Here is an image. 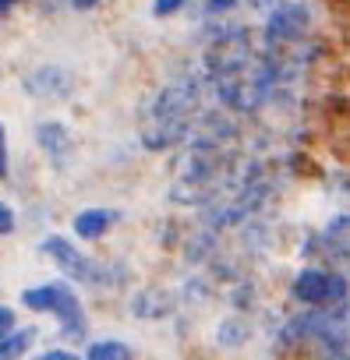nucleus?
Wrapping results in <instances>:
<instances>
[{
    "mask_svg": "<svg viewBox=\"0 0 350 360\" xmlns=\"http://www.w3.org/2000/svg\"><path fill=\"white\" fill-rule=\"evenodd\" d=\"M308 29V11L294 8V4H280L269 18V36L273 39H297Z\"/></svg>",
    "mask_w": 350,
    "mask_h": 360,
    "instance_id": "obj_8",
    "label": "nucleus"
},
{
    "mask_svg": "<svg viewBox=\"0 0 350 360\" xmlns=\"http://www.w3.org/2000/svg\"><path fill=\"white\" fill-rule=\"evenodd\" d=\"M22 92L36 103H64L75 96V75L64 64H36L22 75Z\"/></svg>",
    "mask_w": 350,
    "mask_h": 360,
    "instance_id": "obj_2",
    "label": "nucleus"
},
{
    "mask_svg": "<svg viewBox=\"0 0 350 360\" xmlns=\"http://www.w3.org/2000/svg\"><path fill=\"white\" fill-rule=\"evenodd\" d=\"M251 335V325L248 321H241V318H227L223 325H220V339L227 342V339H234L230 346H237V342H244Z\"/></svg>",
    "mask_w": 350,
    "mask_h": 360,
    "instance_id": "obj_11",
    "label": "nucleus"
},
{
    "mask_svg": "<svg viewBox=\"0 0 350 360\" xmlns=\"http://www.w3.org/2000/svg\"><path fill=\"white\" fill-rule=\"evenodd\" d=\"M32 138H36L39 152H43L57 169L75 155V134H71V127H68L64 120H39L36 131H32Z\"/></svg>",
    "mask_w": 350,
    "mask_h": 360,
    "instance_id": "obj_4",
    "label": "nucleus"
},
{
    "mask_svg": "<svg viewBox=\"0 0 350 360\" xmlns=\"http://www.w3.org/2000/svg\"><path fill=\"white\" fill-rule=\"evenodd\" d=\"M15 4H18V0H0V18H8L15 11Z\"/></svg>",
    "mask_w": 350,
    "mask_h": 360,
    "instance_id": "obj_19",
    "label": "nucleus"
},
{
    "mask_svg": "<svg viewBox=\"0 0 350 360\" xmlns=\"http://www.w3.org/2000/svg\"><path fill=\"white\" fill-rule=\"evenodd\" d=\"M234 8V0H206V11L209 15H223V11H230Z\"/></svg>",
    "mask_w": 350,
    "mask_h": 360,
    "instance_id": "obj_17",
    "label": "nucleus"
},
{
    "mask_svg": "<svg viewBox=\"0 0 350 360\" xmlns=\"http://www.w3.org/2000/svg\"><path fill=\"white\" fill-rule=\"evenodd\" d=\"M18 325V314H15V307L11 304H0V335L4 332H11Z\"/></svg>",
    "mask_w": 350,
    "mask_h": 360,
    "instance_id": "obj_15",
    "label": "nucleus"
},
{
    "mask_svg": "<svg viewBox=\"0 0 350 360\" xmlns=\"http://www.w3.org/2000/svg\"><path fill=\"white\" fill-rule=\"evenodd\" d=\"M39 356H43V360H75L78 353H75V349H64V346H50V349H43Z\"/></svg>",
    "mask_w": 350,
    "mask_h": 360,
    "instance_id": "obj_16",
    "label": "nucleus"
},
{
    "mask_svg": "<svg viewBox=\"0 0 350 360\" xmlns=\"http://www.w3.org/2000/svg\"><path fill=\"white\" fill-rule=\"evenodd\" d=\"M117 219H120L117 209H82L71 219V230H75L78 240H99V237H106L117 226Z\"/></svg>",
    "mask_w": 350,
    "mask_h": 360,
    "instance_id": "obj_6",
    "label": "nucleus"
},
{
    "mask_svg": "<svg viewBox=\"0 0 350 360\" xmlns=\"http://www.w3.org/2000/svg\"><path fill=\"white\" fill-rule=\"evenodd\" d=\"M39 255H46V258L61 269V276H64L68 283L92 286V279H96V262H92L89 255H82L75 240H68V237H61V233H46V237L39 240Z\"/></svg>",
    "mask_w": 350,
    "mask_h": 360,
    "instance_id": "obj_1",
    "label": "nucleus"
},
{
    "mask_svg": "<svg viewBox=\"0 0 350 360\" xmlns=\"http://www.w3.org/2000/svg\"><path fill=\"white\" fill-rule=\"evenodd\" d=\"M75 293V286L68 283V279H54V283H39V286H29V290H22V307H29L32 314H54L61 304H64V297H71Z\"/></svg>",
    "mask_w": 350,
    "mask_h": 360,
    "instance_id": "obj_5",
    "label": "nucleus"
},
{
    "mask_svg": "<svg viewBox=\"0 0 350 360\" xmlns=\"http://www.w3.org/2000/svg\"><path fill=\"white\" fill-rule=\"evenodd\" d=\"M18 230V216L8 202H0V237H11Z\"/></svg>",
    "mask_w": 350,
    "mask_h": 360,
    "instance_id": "obj_12",
    "label": "nucleus"
},
{
    "mask_svg": "<svg viewBox=\"0 0 350 360\" xmlns=\"http://www.w3.org/2000/svg\"><path fill=\"white\" fill-rule=\"evenodd\" d=\"M68 4L75 8V11H92V8H99L103 0H68Z\"/></svg>",
    "mask_w": 350,
    "mask_h": 360,
    "instance_id": "obj_18",
    "label": "nucleus"
},
{
    "mask_svg": "<svg viewBox=\"0 0 350 360\" xmlns=\"http://www.w3.org/2000/svg\"><path fill=\"white\" fill-rule=\"evenodd\" d=\"M11 173V159H8V127L0 124V180H8Z\"/></svg>",
    "mask_w": 350,
    "mask_h": 360,
    "instance_id": "obj_13",
    "label": "nucleus"
},
{
    "mask_svg": "<svg viewBox=\"0 0 350 360\" xmlns=\"http://www.w3.org/2000/svg\"><path fill=\"white\" fill-rule=\"evenodd\" d=\"M127 307L135 318H166L173 311V297L166 290H156V286H138L131 293Z\"/></svg>",
    "mask_w": 350,
    "mask_h": 360,
    "instance_id": "obj_7",
    "label": "nucleus"
},
{
    "mask_svg": "<svg viewBox=\"0 0 350 360\" xmlns=\"http://www.w3.org/2000/svg\"><path fill=\"white\" fill-rule=\"evenodd\" d=\"M181 8H185V0H156L152 15H156V18H166V15H177Z\"/></svg>",
    "mask_w": 350,
    "mask_h": 360,
    "instance_id": "obj_14",
    "label": "nucleus"
},
{
    "mask_svg": "<svg viewBox=\"0 0 350 360\" xmlns=\"http://www.w3.org/2000/svg\"><path fill=\"white\" fill-rule=\"evenodd\" d=\"M39 339V328L36 325H15L11 332L0 335V360H15V356H25L32 349V342Z\"/></svg>",
    "mask_w": 350,
    "mask_h": 360,
    "instance_id": "obj_9",
    "label": "nucleus"
},
{
    "mask_svg": "<svg viewBox=\"0 0 350 360\" xmlns=\"http://www.w3.org/2000/svg\"><path fill=\"white\" fill-rule=\"evenodd\" d=\"M85 356L89 360H127V356H135V349L124 339H96L85 346Z\"/></svg>",
    "mask_w": 350,
    "mask_h": 360,
    "instance_id": "obj_10",
    "label": "nucleus"
},
{
    "mask_svg": "<svg viewBox=\"0 0 350 360\" xmlns=\"http://www.w3.org/2000/svg\"><path fill=\"white\" fill-rule=\"evenodd\" d=\"M294 297L308 307H325V304H339L346 297V279L336 272H322V269H304L294 279Z\"/></svg>",
    "mask_w": 350,
    "mask_h": 360,
    "instance_id": "obj_3",
    "label": "nucleus"
}]
</instances>
